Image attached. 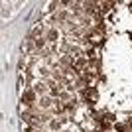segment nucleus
I'll use <instances>...</instances> for the list:
<instances>
[{
    "label": "nucleus",
    "mask_w": 132,
    "mask_h": 132,
    "mask_svg": "<svg viewBox=\"0 0 132 132\" xmlns=\"http://www.w3.org/2000/svg\"><path fill=\"white\" fill-rule=\"evenodd\" d=\"M112 6H116V2H99V8H101V14L109 12Z\"/></svg>",
    "instance_id": "423d86ee"
},
{
    "label": "nucleus",
    "mask_w": 132,
    "mask_h": 132,
    "mask_svg": "<svg viewBox=\"0 0 132 132\" xmlns=\"http://www.w3.org/2000/svg\"><path fill=\"white\" fill-rule=\"evenodd\" d=\"M32 89H34V91H36V93L39 95V97H44V95H47V93H50V87H47V83H45V81H36Z\"/></svg>",
    "instance_id": "39448f33"
},
{
    "label": "nucleus",
    "mask_w": 132,
    "mask_h": 132,
    "mask_svg": "<svg viewBox=\"0 0 132 132\" xmlns=\"http://www.w3.org/2000/svg\"><path fill=\"white\" fill-rule=\"evenodd\" d=\"M67 122H69V118H67V116H57V118L53 116V118L47 122V126H50L51 132H61V128L65 126Z\"/></svg>",
    "instance_id": "7ed1b4c3"
},
{
    "label": "nucleus",
    "mask_w": 132,
    "mask_h": 132,
    "mask_svg": "<svg viewBox=\"0 0 132 132\" xmlns=\"http://www.w3.org/2000/svg\"><path fill=\"white\" fill-rule=\"evenodd\" d=\"M61 132H63V130H61Z\"/></svg>",
    "instance_id": "0eeeda50"
},
{
    "label": "nucleus",
    "mask_w": 132,
    "mask_h": 132,
    "mask_svg": "<svg viewBox=\"0 0 132 132\" xmlns=\"http://www.w3.org/2000/svg\"><path fill=\"white\" fill-rule=\"evenodd\" d=\"M45 39H47V44H50V45L59 44V42H61V30H59V28H55V26L47 28V32H45Z\"/></svg>",
    "instance_id": "f03ea898"
},
{
    "label": "nucleus",
    "mask_w": 132,
    "mask_h": 132,
    "mask_svg": "<svg viewBox=\"0 0 132 132\" xmlns=\"http://www.w3.org/2000/svg\"><path fill=\"white\" fill-rule=\"evenodd\" d=\"M97 97H99L97 87H85V89H81V99H83V103L93 105V103H97Z\"/></svg>",
    "instance_id": "f257e3e1"
},
{
    "label": "nucleus",
    "mask_w": 132,
    "mask_h": 132,
    "mask_svg": "<svg viewBox=\"0 0 132 132\" xmlns=\"http://www.w3.org/2000/svg\"><path fill=\"white\" fill-rule=\"evenodd\" d=\"M55 105V99L53 97H50V95H44V97H39L38 99V109L42 110V112H45V110H51Z\"/></svg>",
    "instance_id": "20e7f679"
}]
</instances>
